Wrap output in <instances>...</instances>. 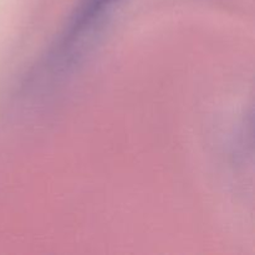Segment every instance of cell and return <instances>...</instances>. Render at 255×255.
<instances>
[{"label":"cell","instance_id":"cell-1","mask_svg":"<svg viewBox=\"0 0 255 255\" xmlns=\"http://www.w3.org/2000/svg\"><path fill=\"white\" fill-rule=\"evenodd\" d=\"M115 1L117 0H80L69 24V29L62 40V47L72 44Z\"/></svg>","mask_w":255,"mask_h":255}]
</instances>
